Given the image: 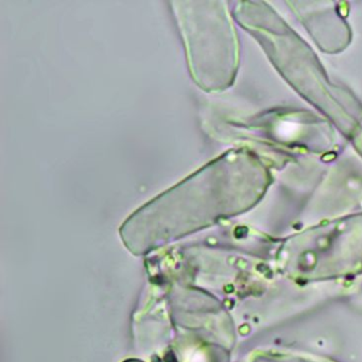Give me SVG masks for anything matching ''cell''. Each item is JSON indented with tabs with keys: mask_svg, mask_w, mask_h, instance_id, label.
<instances>
[{
	"mask_svg": "<svg viewBox=\"0 0 362 362\" xmlns=\"http://www.w3.org/2000/svg\"><path fill=\"white\" fill-rule=\"evenodd\" d=\"M236 182L211 165L135 211L120 228L134 255H146L213 224L237 209Z\"/></svg>",
	"mask_w": 362,
	"mask_h": 362,
	"instance_id": "1",
	"label": "cell"
}]
</instances>
